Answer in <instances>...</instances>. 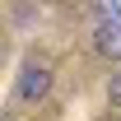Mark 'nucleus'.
Here are the masks:
<instances>
[{
    "label": "nucleus",
    "mask_w": 121,
    "mask_h": 121,
    "mask_svg": "<svg viewBox=\"0 0 121 121\" xmlns=\"http://www.w3.org/2000/svg\"><path fill=\"white\" fill-rule=\"evenodd\" d=\"M107 103L112 112H121V65H112V75H107Z\"/></svg>",
    "instance_id": "nucleus-3"
},
{
    "label": "nucleus",
    "mask_w": 121,
    "mask_h": 121,
    "mask_svg": "<svg viewBox=\"0 0 121 121\" xmlns=\"http://www.w3.org/2000/svg\"><path fill=\"white\" fill-rule=\"evenodd\" d=\"M51 60H23V70H19V84H14V103L19 107H42L47 93H51Z\"/></svg>",
    "instance_id": "nucleus-1"
},
{
    "label": "nucleus",
    "mask_w": 121,
    "mask_h": 121,
    "mask_svg": "<svg viewBox=\"0 0 121 121\" xmlns=\"http://www.w3.org/2000/svg\"><path fill=\"white\" fill-rule=\"evenodd\" d=\"M117 121H121V117H117Z\"/></svg>",
    "instance_id": "nucleus-5"
},
{
    "label": "nucleus",
    "mask_w": 121,
    "mask_h": 121,
    "mask_svg": "<svg viewBox=\"0 0 121 121\" xmlns=\"http://www.w3.org/2000/svg\"><path fill=\"white\" fill-rule=\"evenodd\" d=\"M93 51L103 60H112V65H121V19H98L93 23Z\"/></svg>",
    "instance_id": "nucleus-2"
},
{
    "label": "nucleus",
    "mask_w": 121,
    "mask_h": 121,
    "mask_svg": "<svg viewBox=\"0 0 121 121\" xmlns=\"http://www.w3.org/2000/svg\"><path fill=\"white\" fill-rule=\"evenodd\" d=\"M0 65H5V47H0Z\"/></svg>",
    "instance_id": "nucleus-4"
}]
</instances>
